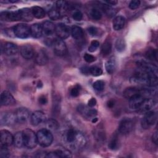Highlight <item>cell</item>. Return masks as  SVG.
Here are the masks:
<instances>
[{
	"label": "cell",
	"mask_w": 158,
	"mask_h": 158,
	"mask_svg": "<svg viewBox=\"0 0 158 158\" xmlns=\"http://www.w3.org/2000/svg\"><path fill=\"white\" fill-rule=\"evenodd\" d=\"M115 48L118 51H123L125 48V43L124 40L122 38L117 39L115 42Z\"/></svg>",
	"instance_id": "ab89813d"
},
{
	"label": "cell",
	"mask_w": 158,
	"mask_h": 158,
	"mask_svg": "<svg viewBox=\"0 0 158 158\" xmlns=\"http://www.w3.org/2000/svg\"><path fill=\"white\" fill-rule=\"evenodd\" d=\"M48 14L49 17L51 19L54 20H57L59 19H60V14H59V12L57 10L56 7H52V8H51L49 10Z\"/></svg>",
	"instance_id": "8d00e7d4"
},
{
	"label": "cell",
	"mask_w": 158,
	"mask_h": 158,
	"mask_svg": "<svg viewBox=\"0 0 158 158\" xmlns=\"http://www.w3.org/2000/svg\"><path fill=\"white\" fill-rule=\"evenodd\" d=\"M46 128L50 131L56 130L59 128V123L58 122L54 119H49L45 122Z\"/></svg>",
	"instance_id": "836d02e7"
},
{
	"label": "cell",
	"mask_w": 158,
	"mask_h": 158,
	"mask_svg": "<svg viewBox=\"0 0 158 158\" xmlns=\"http://www.w3.org/2000/svg\"><path fill=\"white\" fill-rule=\"evenodd\" d=\"M17 122L15 114L9 112H2L0 115V123L1 125H12Z\"/></svg>",
	"instance_id": "30bf717a"
},
{
	"label": "cell",
	"mask_w": 158,
	"mask_h": 158,
	"mask_svg": "<svg viewBox=\"0 0 158 158\" xmlns=\"http://www.w3.org/2000/svg\"><path fill=\"white\" fill-rule=\"evenodd\" d=\"M112 51V44L110 41L106 40L101 46V53L104 56L109 55Z\"/></svg>",
	"instance_id": "d6a6232c"
},
{
	"label": "cell",
	"mask_w": 158,
	"mask_h": 158,
	"mask_svg": "<svg viewBox=\"0 0 158 158\" xmlns=\"http://www.w3.org/2000/svg\"><path fill=\"white\" fill-rule=\"evenodd\" d=\"M55 32L59 38L64 40L69 36L71 33V29L64 23H59L56 27Z\"/></svg>",
	"instance_id": "9c48e42d"
},
{
	"label": "cell",
	"mask_w": 158,
	"mask_h": 158,
	"mask_svg": "<svg viewBox=\"0 0 158 158\" xmlns=\"http://www.w3.org/2000/svg\"><path fill=\"white\" fill-rule=\"evenodd\" d=\"M152 141L155 144H156V145L157 144V143H158V135H157V131H156L153 134V135L152 136Z\"/></svg>",
	"instance_id": "db71d44e"
},
{
	"label": "cell",
	"mask_w": 158,
	"mask_h": 158,
	"mask_svg": "<svg viewBox=\"0 0 158 158\" xmlns=\"http://www.w3.org/2000/svg\"><path fill=\"white\" fill-rule=\"evenodd\" d=\"M97 121H98V118L94 117V118H92V122H93V123H95V122H96Z\"/></svg>",
	"instance_id": "680465c9"
},
{
	"label": "cell",
	"mask_w": 158,
	"mask_h": 158,
	"mask_svg": "<svg viewBox=\"0 0 158 158\" xmlns=\"http://www.w3.org/2000/svg\"><path fill=\"white\" fill-rule=\"evenodd\" d=\"M20 52L21 56L26 59H30L35 55V51L33 48L29 44H24L21 46Z\"/></svg>",
	"instance_id": "d6986e66"
},
{
	"label": "cell",
	"mask_w": 158,
	"mask_h": 158,
	"mask_svg": "<svg viewBox=\"0 0 158 158\" xmlns=\"http://www.w3.org/2000/svg\"><path fill=\"white\" fill-rule=\"evenodd\" d=\"M77 110L81 114L87 118H93L97 115V110L96 109H92L90 107L89 108H88V107L83 105L78 106Z\"/></svg>",
	"instance_id": "ac0fdd59"
},
{
	"label": "cell",
	"mask_w": 158,
	"mask_h": 158,
	"mask_svg": "<svg viewBox=\"0 0 158 158\" xmlns=\"http://www.w3.org/2000/svg\"><path fill=\"white\" fill-rule=\"evenodd\" d=\"M140 3H141V2L139 0L131 1L129 3V7L132 10L136 9L139 7V6L140 5Z\"/></svg>",
	"instance_id": "f6af8a7d"
},
{
	"label": "cell",
	"mask_w": 158,
	"mask_h": 158,
	"mask_svg": "<svg viewBox=\"0 0 158 158\" xmlns=\"http://www.w3.org/2000/svg\"><path fill=\"white\" fill-rule=\"evenodd\" d=\"M54 52L58 56H63L67 53V46L64 41L60 38L55 39L52 42Z\"/></svg>",
	"instance_id": "8992f818"
},
{
	"label": "cell",
	"mask_w": 158,
	"mask_h": 158,
	"mask_svg": "<svg viewBox=\"0 0 158 158\" xmlns=\"http://www.w3.org/2000/svg\"><path fill=\"white\" fill-rule=\"evenodd\" d=\"M96 104V100L94 98H91L88 102V106L90 107H94L95 105Z\"/></svg>",
	"instance_id": "f5cc1de1"
},
{
	"label": "cell",
	"mask_w": 158,
	"mask_h": 158,
	"mask_svg": "<svg viewBox=\"0 0 158 158\" xmlns=\"http://www.w3.org/2000/svg\"><path fill=\"white\" fill-rule=\"evenodd\" d=\"M89 73H91L92 75L97 77V76H99L102 73V69L98 67V66H92L90 67L89 69Z\"/></svg>",
	"instance_id": "74e56055"
},
{
	"label": "cell",
	"mask_w": 158,
	"mask_h": 158,
	"mask_svg": "<svg viewBox=\"0 0 158 158\" xmlns=\"http://www.w3.org/2000/svg\"><path fill=\"white\" fill-rule=\"evenodd\" d=\"M104 6V9L106 14L109 17H112L116 14V11L115 9L112 8L111 7L107 6V5H103Z\"/></svg>",
	"instance_id": "b9f144b4"
},
{
	"label": "cell",
	"mask_w": 158,
	"mask_h": 158,
	"mask_svg": "<svg viewBox=\"0 0 158 158\" xmlns=\"http://www.w3.org/2000/svg\"><path fill=\"white\" fill-rule=\"evenodd\" d=\"M0 19L2 21L14 22L21 20L19 11H3L0 14Z\"/></svg>",
	"instance_id": "ba28073f"
},
{
	"label": "cell",
	"mask_w": 158,
	"mask_h": 158,
	"mask_svg": "<svg viewBox=\"0 0 158 158\" xmlns=\"http://www.w3.org/2000/svg\"><path fill=\"white\" fill-rule=\"evenodd\" d=\"M35 61L40 65H44L48 62V57L44 51L40 50L36 54Z\"/></svg>",
	"instance_id": "cb8c5ba5"
},
{
	"label": "cell",
	"mask_w": 158,
	"mask_h": 158,
	"mask_svg": "<svg viewBox=\"0 0 158 158\" xmlns=\"http://www.w3.org/2000/svg\"><path fill=\"white\" fill-rule=\"evenodd\" d=\"M48 102V100L46 99V98L44 96H41L39 98V102L41 104H46Z\"/></svg>",
	"instance_id": "11a10c76"
},
{
	"label": "cell",
	"mask_w": 158,
	"mask_h": 158,
	"mask_svg": "<svg viewBox=\"0 0 158 158\" xmlns=\"http://www.w3.org/2000/svg\"><path fill=\"white\" fill-rule=\"evenodd\" d=\"M43 33V27L39 23H34L30 27V35L35 38H40Z\"/></svg>",
	"instance_id": "44dd1931"
},
{
	"label": "cell",
	"mask_w": 158,
	"mask_h": 158,
	"mask_svg": "<svg viewBox=\"0 0 158 158\" xmlns=\"http://www.w3.org/2000/svg\"><path fill=\"white\" fill-rule=\"evenodd\" d=\"M157 120V115L154 111L149 110L146 112L144 117L141 120L142 127L147 129L150 126L154 125Z\"/></svg>",
	"instance_id": "52a82bcc"
},
{
	"label": "cell",
	"mask_w": 158,
	"mask_h": 158,
	"mask_svg": "<svg viewBox=\"0 0 158 158\" xmlns=\"http://www.w3.org/2000/svg\"><path fill=\"white\" fill-rule=\"evenodd\" d=\"M30 121L33 125L36 126L44 122H46V116L43 112L37 110L31 114Z\"/></svg>",
	"instance_id": "9a60e30c"
},
{
	"label": "cell",
	"mask_w": 158,
	"mask_h": 158,
	"mask_svg": "<svg viewBox=\"0 0 158 158\" xmlns=\"http://www.w3.org/2000/svg\"><path fill=\"white\" fill-rule=\"evenodd\" d=\"M145 56L146 59L151 61H157V51L154 48H149L146 53Z\"/></svg>",
	"instance_id": "4dcf8cb0"
},
{
	"label": "cell",
	"mask_w": 158,
	"mask_h": 158,
	"mask_svg": "<svg viewBox=\"0 0 158 158\" xmlns=\"http://www.w3.org/2000/svg\"><path fill=\"white\" fill-rule=\"evenodd\" d=\"M64 138L69 146L73 149H80L86 143V139L84 136L73 128H70L67 131Z\"/></svg>",
	"instance_id": "7a4b0ae2"
},
{
	"label": "cell",
	"mask_w": 158,
	"mask_h": 158,
	"mask_svg": "<svg viewBox=\"0 0 158 158\" xmlns=\"http://www.w3.org/2000/svg\"><path fill=\"white\" fill-rule=\"evenodd\" d=\"M9 156V152L6 146H1L0 156L1 157H7Z\"/></svg>",
	"instance_id": "ee69618b"
},
{
	"label": "cell",
	"mask_w": 158,
	"mask_h": 158,
	"mask_svg": "<svg viewBox=\"0 0 158 158\" xmlns=\"http://www.w3.org/2000/svg\"><path fill=\"white\" fill-rule=\"evenodd\" d=\"M13 28L15 35L19 38H27L30 35V27L25 24L19 23Z\"/></svg>",
	"instance_id": "5b68a950"
},
{
	"label": "cell",
	"mask_w": 158,
	"mask_h": 158,
	"mask_svg": "<svg viewBox=\"0 0 158 158\" xmlns=\"http://www.w3.org/2000/svg\"><path fill=\"white\" fill-rule=\"evenodd\" d=\"M105 67L107 72L109 74H112L117 67V61L115 57H110L105 64Z\"/></svg>",
	"instance_id": "4316f807"
},
{
	"label": "cell",
	"mask_w": 158,
	"mask_h": 158,
	"mask_svg": "<svg viewBox=\"0 0 158 158\" xmlns=\"http://www.w3.org/2000/svg\"><path fill=\"white\" fill-rule=\"evenodd\" d=\"M93 86L96 90L101 91L104 89L105 87V83L102 80H97L93 83Z\"/></svg>",
	"instance_id": "60d3db41"
},
{
	"label": "cell",
	"mask_w": 158,
	"mask_h": 158,
	"mask_svg": "<svg viewBox=\"0 0 158 158\" xmlns=\"http://www.w3.org/2000/svg\"><path fill=\"white\" fill-rule=\"evenodd\" d=\"M133 128V122L130 118H124L119 123L118 131L122 135L129 133Z\"/></svg>",
	"instance_id": "7c38bea8"
},
{
	"label": "cell",
	"mask_w": 158,
	"mask_h": 158,
	"mask_svg": "<svg viewBox=\"0 0 158 158\" xmlns=\"http://www.w3.org/2000/svg\"><path fill=\"white\" fill-rule=\"evenodd\" d=\"M85 60L88 63H91V62H93L95 60V57L91 55V54H87L86 53L85 55H84V57H83Z\"/></svg>",
	"instance_id": "c3c4849f"
},
{
	"label": "cell",
	"mask_w": 158,
	"mask_h": 158,
	"mask_svg": "<svg viewBox=\"0 0 158 158\" xmlns=\"http://www.w3.org/2000/svg\"><path fill=\"white\" fill-rule=\"evenodd\" d=\"M13 143L15 147L19 148H20L24 146L22 131H18L14 135Z\"/></svg>",
	"instance_id": "f1b7e54d"
},
{
	"label": "cell",
	"mask_w": 158,
	"mask_h": 158,
	"mask_svg": "<svg viewBox=\"0 0 158 158\" xmlns=\"http://www.w3.org/2000/svg\"><path fill=\"white\" fill-rule=\"evenodd\" d=\"M33 16L37 19H43L45 16L44 10L39 6H34L31 8Z\"/></svg>",
	"instance_id": "f546056e"
},
{
	"label": "cell",
	"mask_w": 158,
	"mask_h": 158,
	"mask_svg": "<svg viewBox=\"0 0 158 158\" xmlns=\"http://www.w3.org/2000/svg\"><path fill=\"white\" fill-rule=\"evenodd\" d=\"M2 50L5 54L7 56H13L17 53L19 49L15 44L11 42H7L4 44Z\"/></svg>",
	"instance_id": "ffe728a7"
},
{
	"label": "cell",
	"mask_w": 158,
	"mask_h": 158,
	"mask_svg": "<svg viewBox=\"0 0 158 158\" xmlns=\"http://www.w3.org/2000/svg\"><path fill=\"white\" fill-rule=\"evenodd\" d=\"M17 122L20 123H24L28 121L30 118L29 110L24 107H20L16 110L15 112Z\"/></svg>",
	"instance_id": "8fae6325"
},
{
	"label": "cell",
	"mask_w": 158,
	"mask_h": 158,
	"mask_svg": "<svg viewBox=\"0 0 158 158\" xmlns=\"http://www.w3.org/2000/svg\"><path fill=\"white\" fill-rule=\"evenodd\" d=\"M107 4H109L110 5H115L117 4L118 1H115V0H111V1H106Z\"/></svg>",
	"instance_id": "6f0895ef"
},
{
	"label": "cell",
	"mask_w": 158,
	"mask_h": 158,
	"mask_svg": "<svg viewBox=\"0 0 158 158\" xmlns=\"http://www.w3.org/2000/svg\"><path fill=\"white\" fill-rule=\"evenodd\" d=\"M4 34L9 37H12L15 35L14 31V28H6L4 30Z\"/></svg>",
	"instance_id": "681fc988"
},
{
	"label": "cell",
	"mask_w": 158,
	"mask_h": 158,
	"mask_svg": "<svg viewBox=\"0 0 158 158\" xmlns=\"http://www.w3.org/2000/svg\"><path fill=\"white\" fill-rule=\"evenodd\" d=\"M56 154H57L58 158L59 157H72V154L71 152L64 148H59L54 151Z\"/></svg>",
	"instance_id": "e575fe53"
},
{
	"label": "cell",
	"mask_w": 158,
	"mask_h": 158,
	"mask_svg": "<svg viewBox=\"0 0 158 158\" xmlns=\"http://www.w3.org/2000/svg\"><path fill=\"white\" fill-rule=\"evenodd\" d=\"M88 31L89 32V33L92 35V36H95L98 34V29L94 27H90L88 29Z\"/></svg>",
	"instance_id": "f907efd6"
},
{
	"label": "cell",
	"mask_w": 158,
	"mask_h": 158,
	"mask_svg": "<svg viewBox=\"0 0 158 158\" xmlns=\"http://www.w3.org/2000/svg\"><path fill=\"white\" fill-rule=\"evenodd\" d=\"M137 65L138 68L131 80L136 83L148 86H156L158 83L157 67L143 60L138 61Z\"/></svg>",
	"instance_id": "6da1fadb"
},
{
	"label": "cell",
	"mask_w": 158,
	"mask_h": 158,
	"mask_svg": "<svg viewBox=\"0 0 158 158\" xmlns=\"http://www.w3.org/2000/svg\"><path fill=\"white\" fill-rule=\"evenodd\" d=\"M19 11L20 13L21 20H23L25 22H30L32 20L34 16L32 14L31 9L29 8H23V9H19Z\"/></svg>",
	"instance_id": "7402d4cb"
},
{
	"label": "cell",
	"mask_w": 158,
	"mask_h": 158,
	"mask_svg": "<svg viewBox=\"0 0 158 158\" xmlns=\"http://www.w3.org/2000/svg\"><path fill=\"white\" fill-rule=\"evenodd\" d=\"M22 133L24 146L30 149L35 148L38 143L37 136L35 132L29 128H27L24 130Z\"/></svg>",
	"instance_id": "277c9868"
},
{
	"label": "cell",
	"mask_w": 158,
	"mask_h": 158,
	"mask_svg": "<svg viewBox=\"0 0 158 158\" xmlns=\"http://www.w3.org/2000/svg\"><path fill=\"white\" fill-rule=\"evenodd\" d=\"M99 46V41H98L96 40L92 41L91 44H90V46L88 48V51L89 52H93L95 51L98 48Z\"/></svg>",
	"instance_id": "7bdbcfd3"
},
{
	"label": "cell",
	"mask_w": 158,
	"mask_h": 158,
	"mask_svg": "<svg viewBox=\"0 0 158 158\" xmlns=\"http://www.w3.org/2000/svg\"><path fill=\"white\" fill-rule=\"evenodd\" d=\"M90 15L93 19L95 20H99L102 17V13L97 9H93L90 12Z\"/></svg>",
	"instance_id": "f35d334b"
},
{
	"label": "cell",
	"mask_w": 158,
	"mask_h": 158,
	"mask_svg": "<svg viewBox=\"0 0 158 158\" xmlns=\"http://www.w3.org/2000/svg\"><path fill=\"white\" fill-rule=\"evenodd\" d=\"M1 146H9L13 143L14 136L7 130H1Z\"/></svg>",
	"instance_id": "5bb4252c"
},
{
	"label": "cell",
	"mask_w": 158,
	"mask_h": 158,
	"mask_svg": "<svg viewBox=\"0 0 158 158\" xmlns=\"http://www.w3.org/2000/svg\"><path fill=\"white\" fill-rule=\"evenodd\" d=\"M68 2L65 1H56V7L60 15H65L68 10Z\"/></svg>",
	"instance_id": "83f0119b"
},
{
	"label": "cell",
	"mask_w": 158,
	"mask_h": 158,
	"mask_svg": "<svg viewBox=\"0 0 158 158\" xmlns=\"http://www.w3.org/2000/svg\"><path fill=\"white\" fill-rule=\"evenodd\" d=\"M140 89L135 87H129L123 91V96L127 99H130L133 96L139 93Z\"/></svg>",
	"instance_id": "1f68e13d"
},
{
	"label": "cell",
	"mask_w": 158,
	"mask_h": 158,
	"mask_svg": "<svg viewBox=\"0 0 158 158\" xmlns=\"http://www.w3.org/2000/svg\"><path fill=\"white\" fill-rule=\"evenodd\" d=\"M80 93V88L78 85L72 88L70 90V95L73 97H77L78 96Z\"/></svg>",
	"instance_id": "7dc6e473"
},
{
	"label": "cell",
	"mask_w": 158,
	"mask_h": 158,
	"mask_svg": "<svg viewBox=\"0 0 158 158\" xmlns=\"http://www.w3.org/2000/svg\"><path fill=\"white\" fill-rule=\"evenodd\" d=\"M38 143L43 147H48L51 144L53 141V136L50 130L47 128L40 130L37 133Z\"/></svg>",
	"instance_id": "3957f363"
},
{
	"label": "cell",
	"mask_w": 158,
	"mask_h": 158,
	"mask_svg": "<svg viewBox=\"0 0 158 158\" xmlns=\"http://www.w3.org/2000/svg\"><path fill=\"white\" fill-rule=\"evenodd\" d=\"M114 104H115L114 101L112 100V99H110L107 102V107H109V108H112V107H113L114 106Z\"/></svg>",
	"instance_id": "9f6ffc18"
},
{
	"label": "cell",
	"mask_w": 158,
	"mask_h": 158,
	"mask_svg": "<svg viewBox=\"0 0 158 158\" xmlns=\"http://www.w3.org/2000/svg\"><path fill=\"white\" fill-rule=\"evenodd\" d=\"M43 31L46 36H51L54 32L56 27L54 23L50 21H46L43 23Z\"/></svg>",
	"instance_id": "603a6c76"
},
{
	"label": "cell",
	"mask_w": 158,
	"mask_h": 158,
	"mask_svg": "<svg viewBox=\"0 0 158 158\" xmlns=\"http://www.w3.org/2000/svg\"><path fill=\"white\" fill-rule=\"evenodd\" d=\"M140 93L136 94L129 99V107L132 110H138L144 99Z\"/></svg>",
	"instance_id": "4fadbf2b"
},
{
	"label": "cell",
	"mask_w": 158,
	"mask_h": 158,
	"mask_svg": "<svg viewBox=\"0 0 158 158\" xmlns=\"http://www.w3.org/2000/svg\"><path fill=\"white\" fill-rule=\"evenodd\" d=\"M73 19L76 21H80L83 18V14L80 10H75L72 14Z\"/></svg>",
	"instance_id": "bcb514c9"
},
{
	"label": "cell",
	"mask_w": 158,
	"mask_h": 158,
	"mask_svg": "<svg viewBox=\"0 0 158 158\" xmlns=\"http://www.w3.org/2000/svg\"><path fill=\"white\" fill-rule=\"evenodd\" d=\"M125 18L122 15L117 16L113 21V28L115 30L118 31L122 29L125 25Z\"/></svg>",
	"instance_id": "484cf974"
},
{
	"label": "cell",
	"mask_w": 158,
	"mask_h": 158,
	"mask_svg": "<svg viewBox=\"0 0 158 158\" xmlns=\"http://www.w3.org/2000/svg\"><path fill=\"white\" fill-rule=\"evenodd\" d=\"M47 154L48 153H46L44 151H38V152H36V154L35 155V157H46Z\"/></svg>",
	"instance_id": "816d5d0a"
},
{
	"label": "cell",
	"mask_w": 158,
	"mask_h": 158,
	"mask_svg": "<svg viewBox=\"0 0 158 158\" xmlns=\"http://www.w3.org/2000/svg\"><path fill=\"white\" fill-rule=\"evenodd\" d=\"M0 100L2 106H12L15 103L14 98L7 91H4L1 93Z\"/></svg>",
	"instance_id": "2e32d148"
},
{
	"label": "cell",
	"mask_w": 158,
	"mask_h": 158,
	"mask_svg": "<svg viewBox=\"0 0 158 158\" xmlns=\"http://www.w3.org/2000/svg\"><path fill=\"white\" fill-rule=\"evenodd\" d=\"M71 35L77 41H81L83 39L84 33L81 28L78 26H73L71 28Z\"/></svg>",
	"instance_id": "d4e9b609"
},
{
	"label": "cell",
	"mask_w": 158,
	"mask_h": 158,
	"mask_svg": "<svg viewBox=\"0 0 158 158\" xmlns=\"http://www.w3.org/2000/svg\"><path fill=\"white\" fill-rule=\"evenodd\" d=\"M156 102L154 99L151 98H144L141 105L138 109V112L139 113H146L154 107Z\"/></svg>",
	"instance_id": "e0dca14e"
},
{
	"label": "cell",
	"mask_w": 158,
	"mask_h": 158,
	"mask_svg": "<svg viewBox=\"0 0 158 158\" xmlns=\"http://www.w3.org/2000/svg\"><path fill=\"white\" fill-rule=\"evenodd\" d=\"M109 149L111 150H115L118 148V139L117 134H114L110 140V142L108 145Z\"/></svg>",
	"instance_id": "d590c367"
}]
</instances>
